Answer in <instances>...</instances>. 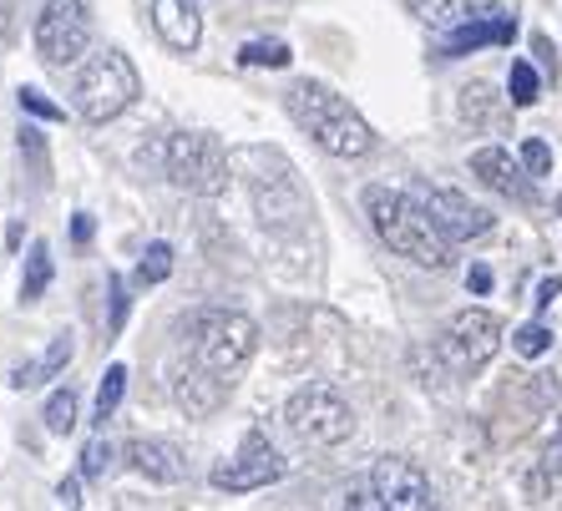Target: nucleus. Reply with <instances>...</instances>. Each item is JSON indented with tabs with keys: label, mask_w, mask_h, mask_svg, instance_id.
<instances>
[{
	"label": "nucleus",
	"mask_w": 562,
	"mask_h": 511,
	"mask_svg": "<svg viewBox=\"0 0 562 511\" xmlns=\"http://www.w3.org/2000/svg\"><path fill=\"white\" fill-rule=\"evenodd\" d=\"M46 431L52 435H66V431H77V390L66 385V390H56L52 400H46Z\"/></svg>",
	"instance_id": "nucleus-21"
},
{
	"label": "nucleus",
	"mask_w": 562,
	"mask_h": 511,
	"mask_svg": "<svg viewBox=\"0 0 562 511\" xmlns=\"http://www.w3.org/2000/svg\"><path fill=\"white\" fill-rule=\"evenodd\" d=\"M122 390H127V365H112V370L102 375V390H97V420H102V425L117 416Z\"/></svg>",
	"instance_id": "nucleus-22"
},
{
	"label": "nucleus",
	"mask_w": 562,
	"mask_h": 511,
	"mask_svg": "<svg viewBox=\"0 0 562 511\" xmlns=\"http://www.w3.org/2000/svg\"><path fill=\"white\" fill-rule=\"evenodd\" d=\"M366 213L391 253L420 263V269H451V238L420 208V197L395 193V188H366Z\"/></svg>",
	"instance_id": "nucleus-1"
},
{
	"label": "nucleus",
	"mask_w": 562,
	"mask_h": 511,
	"mask_svg": "<svg viewBox=\"0 0 562 511\" xmlns=\"http://www.w3.org/2000/svg\"><path fill=\"white\" fill-rule=\"evenodd\" d=\"M471 172H476L492 193L512 197V203H532V197H537L532 172L512 158L507 147H476V152H471Z\"/></svg>",
	"instance_id": "nucleus-13"
},
{
	"label": "nucleus",
	"mask_w": 562,
	"mask_h": 511,
	"mask_svg": "<svg viewBox=\"0 0 562 511\" xmlns=\"http://www.w3.org/2000/svg\"><path fill=\"white\" fill-rule=\"evenodd\" d=\"M127 466L157 486H178L188 476L183 451L172 446V441H162V435H137V441H127Z\"/></svg>",
	"instance_id": "nucleus-14"
},
{
	"label": "nucleus",
	"mask_w": 562,
	"mask_h": 511,
	"mask_svg": "<svg viewBox=\"0 0 562 511\" xmlns=\"http://www.w3.org/2000/svg\"><path fill=\"white\" fill-rule=\"evenodd\" d=\"M5 36H11V0H0V46H5Z\"/></svg>",
	"instance_id": "nucleus-38"
},
{
	"label": "nucleus",
	"mask_w": 562,
	"mask_h": 511,
	"mask_svg": "<svg viewBox=\"0 0 562 511\" xmlns=\"http://www.w3.org/2000/svg\"><path fill=\"white\" fill-rule=\"evenodd\" d=\"M345 511H385V501L375 497V486H355L345 497Z\"/></svg>",
	"instance_id": "nucleus-32"
},
{
	"label": "nucleus",
	"mask_w": 562,
	"mask_h": 511,
	"mask_svg": "<svg viewBox=\"0 0 562 511\" xmlns=\"http://www.w3.org/2000/svg\"><path fill=\"white\" fill-rule=\"evenodd\" d=\"M21 112H31V117H46V122L61 117V106H56L46 92H36V87H21Z\"/></svg>",
	"instance_id": "nucleus-29"
},
{
	"label": "nucleus",
	"mask_w": 562,
	"mask_h": 511,
	"mask_svg": "<svg viewBox=\"0 0 562 511\" xmlns=\"http://www.w3.org/2000/svg\"><path fill=\"white\" fill-rule=\"evenodd\" d=\"M467 288H471V294H486V288H492V269H486V263H476V269L467 274Z\"/></svg>",
	"instance_id": "nucleus-34"
},
{
	"label": "nucleus",
	"mask_w": 562,
	"mask_h": 511,
	"mask_svg": "<svg viewBox=\"0 0 562 511\" xmlns=\"http://www.w3.org/2000/svg\"><path fill=\"white\" fill-rule=\"evenodd\" d=\"M56 501H61L66 511H77V501H81V481H61V486H56Z\"/></svg>",
	"instance_id": "nucleus-35"
},
{
	"label": "nucleus",
	"mask_w": 562,
	"mask_h": 511,
	"mask_svg": "<svg viewBox=\"0 0 562 511\" xmlns=\"http://www.w3.org/2000/svg\"><path fill=\"white\" fill-rule=\"evenodd\" d=\"M106 466H112V446H106L102 435H97L92 446H87V456H81V476H87V481H102Z\"/></svg>",
	"instance_id": "nucleus-28"
},
{
	"label": "nucleus",
	"mask_w": 562,
	"mask_h": 511,
	"mask_svg": "<svg viewBox=\"0 0 562 511\" xmlns=\"http://www.w3.org/2000/svg\"><path fill=\"white\" fill-rule=\"evenodd\" d=\"M172 400L188 410V420H209L213 410L228 400V381L209 375V370H188V375H178V385H172Z\"/></svg>",
	"instance_id": "nucleus-17"
},
{
	"label": "nucleus",
	"mask_w": 562,
	"mask_h": 511,
	"mask_svg": "<svg viewBox=\"0 0 562 511\" xmlns=\"http://www.w3.org/2000/svg\"><path fill=\"white\" fill-rule=\"evenodd\" d=\"M497 344H502V319L492 309H461L441 334V360L457 375H476L497 354Z\"/></svg>",
	"instance_id": "nucleus-9"
},
{
	"label": "nucleus",
	"mask_w": 562,
	"mask_h": 511,
	"mask_svg": "<svg viewBox=\"0 0 562 511\" xmlns=\"http://www.w3.org/2000/svg\"><path fill=\"white\" fill-rule=\"evenodd\" d=\"M537 92H542V77L532 71V61H512V77H507V96L512 106H532Z\"/></svg>",
	"instance_id": "nucleus-23"
},
{
	"label": "nucleus",
	"mask_w": 562,
	"mask_h": 511,
	"mask_svg": "<svg viewBox=\"0 0 562 511\" xmlns=\"http://www.w3.org/2000/svg\"><path fill=\"white\" fill-rule=\"evenodd\" d=\"M284 472H289V461L269 446V435L249 431L234 461L213 466V486H218V491H259V486H274Z\"/></svg>",
	"instance_id": "nucleus-10"
},
{
	"label": "nucleus",
	"mask_w": 562,
	"mask_h": 511,
	"mask_svg": "<svg viewBox=\"0 0 562 511\" xmlns=\"http://www.w3.org/2000/svg\"><path fill=\"white\" fill-rule=\"evenodd\" d=\"M284 106H289V117H294V127L310 132L329 158H366L370 147H375L370 122L340 92H329L325 81H294L284 92Z\"/></svg>",
	"instance_id": "nucleus-2"
},
{
	"label": "nucleus",
	"mask_w": 562,
	"mask_h": 511,
	"mask_svg": "<svg viewBox=\"0 0 562 511\" xmlns=\"http://www.w3.org/2000/svg\"><path fill=\"white\" fill-rule=\"evenodd\" d=\"M522 168L532 172V178H548L552 172V147L542 143V137H527L522 143Z\"/></svg>",
	"instance_id": "nucleus-27"
},
{
	"label": "nucleus",
	"mask_w": 562,
	"mask_h": 511,
	"mask_svg": "<svg viewBox=\"0 0 562 511\" xmlns=\"http://www.w3.org/2000/svg\"><path fill=\"white\" fill-rule=\"evenodd\" d=\"M284 425L300 435L304 446H340L355 435V410L345 406V395L335 385H304L289 395L284 406Z\"/></svg>",
	"instance_id": "nucleus-7"
},
{
	"label": "nucleus",
	"mask_w": 562,
	"mask_h": 511,
	"mask_svg": "<svg viewBox=\"0 0 562 511\" xmlns=\"http://www.w3.org/2000/svg\"><path fill=\"white\" fill-rule=\"evenodd\" d=\"M558 213H562V197H558Z\"/></svg>",
	"instance_id": "nucleus-39"
},
{
	"label": "nucleus",
	"mask_w": 562,
	"mask_h": 511,
	"mask_svg": "<svg viewBox=\"0 0 562 511\" xmlns=\"http://www.w3.org/2000/svg\"><path fill=\"white\" fill-rule=\"evenodd\" d=\"M71 354H77V344H71V334H56L52 340V350L41 354L36 365H21L11 375V385L15 390H36V385H46V381H56L66 365H71Z\"/></svg>",
	"instance_id": "nucleus-18"
},
{
	"label": "nucleus",
	"mask_w": 562,
	"mask_h": 511,
	"mask_svg": "<svg viewBox=\"0 0 562 511\" xmlns=\"http://www.w3.org/2000/svg\"><path fill=\"white\" fill-rule=\"evenodd\" d=\"M92 52V11L87 0H46L36 21V56L46 66H77Z\"/></svg>",
	"instance_id": "nucleus-8"
},
{
	"label": "nucleus",
	"mask_w": 562,
	"mask_h": 511,
	"mask_svg": "<svg viewBox=\"0 0 562 511\" xmlns=\"http://www.w3.org/2000/svg\"><path fill=\"white\" fill-rule=\"evenodd\" d=\"M188 350H193V370H209L218 381H228L254 350H259V325L238 309H203L188 325Z\"/></svg>",
	"instance_id": "nucleus-5"
},
{
	"label": "nucleus",
	"mask_w": 562,
	"mask_h": 511,
	"mask_svg": "<svg viewBox=\"0 0 562 511\" xmlns=\"http://www.w3.org/2000/svg\"><path fill=\"white\" fill-rule=\"evenodd\" d=\"M542 472H548V476H562V416H558V425H552L548 446H542Z\"/></svg>",
	"instance_id": "nucleus-31"
},
{
	"label": "nucleus",
	"mask_w": 562,
	"mask_h": 511,
	"mask_svg": "<svg viewBox=\"0 0 562 511\" xmlns=\"http://www.w3.org/2000/svg\"><path fill=\"white\" fill-rule=\"evenodd\" d=\"M168 178L193 197H218L234 178V152H223V143L209 132H178L168 137Z\"/></svg>",
	"instance_id": "nucleus-6"
},
{
	"label": "nucleus",
	"mask_w": 562,
	"mask_h": 511,
	"mask_svg": "<svg viewBox=\"0 0 562 511\" xmlns=\"http://www.w3.org/2000/svg\"><path fill=\"white\" fill-rule=\"evenodd\" d=\"M411 5V15H420V21H426V26L431 31H446V36H451V31H461L471 21V0H406Z\"/></svg>",
	"instance_id": "nucleus-19"
},
{
	"label": "nucleus",
	"mask_w": 562,
	"mask_h": 511,
	"mask_svg": "<svg viewBox=\"0 0 562 511\" xmlns=\"http://www.w3.org/2000/svg\"><path fill=\"white\" fill-rule=\"evenodd\" d=\"M52 284V249L46 243H31V259H26V279H21V299H41Z\"/></svg>",
	"instance_id": "nucleus-20"
},
{
	"label": "nucleus",
	"mask_w": 562,
	"mask_h": 511,
	"mask_svg": "<svg viewBox=\"0 0 562 511\" xmlns=\"http://www.w3.org/2000/svg\"><path fill=\"white\" fill-rule=\"evenodd\" d=\"M512 36H517V21H512L507 11H482V15H471L461 31L446 36L441 56H467V52H476V46H507Z\"/></svg>",
	"instance_id": "nucleus-16"
},
{
	"label": "nucleus",
	"mask_w": 562,
	"mask_h": 511,
	"mask_svg": "<svg viewBox=\"0 0 562 511\" xmlns=\"http://www.w3.org/2000/svg\"><path fill=\"white\" fill-rule=\"evenodd\" d=\"M143 96V81H137V66L122 52H97L81 61L77 87H71V102H77V117L102 127V122L122 117L132 102Z\"/></svg>",
	"instance_id": "nucleus-4"
},
{
	"label": "nucleus",
	"mask_w": 562,
	"mask_h": 511,
	"mask_svg": "<svg viewBox=\"0 0 562 511\" xmlns=\"http://www.w3.org/2000/svg\"><path fill=\"white\" fill-rule=\"evenodd\" d=\"M294 52H289L284 41H249L244 52H238V66H289Z\"/></svg>",
	"instance_id": "nucleus-24"
},
{
	"label": "nucleus",
	"mask_w": 562,
	"mask_h": 511,
	"mask_svg": "<svg viewBox=\"0 0 562 511\" xmlns=\"http://www.w3.org/2000/svg\"><path fill=\"white\" fill-rule=\"evenodd\" d=\"M71 238H77V243H87V238H92V218H87V213H77V224H71Z\"/></svg>",
	"instance_id": "nucleus-37"
},
{
	"label": "nucleus",
	"mask_w": 562,
	"mask_h": 511,
	"mask_svg": "<svg viewBox=\"0 0 562 511\" xmlns=\"http://www.w3.org/2000/svg\"><path fill=\"white\" fill-rule=\"evenodd\" d=\"M558 294H562V279H542V284H537V309H548Z\"/></svg>",
	"instance_id": "nucleus-36"
},
{
	"label": "nucleus",
	"mask_w": 562,
	"mask_h": 511,
	"mask_svg": "<svg viewBox=\"0 0 562 511\" xmlns=\"http://www.w3.org/2000/svg\"><path fill=\"white\" fill-rule=\"evenodd\" d=\"M153 31L162 36L168 52H198V41H203L198 0H153Z\"/></svg>",
	"instance_id": "nucleus-15"
},
{
	"label": "nucleus",
	"mask_w": 562,
	"mask_h": 511,
	"mask_svg": "<svg viewBox=\"0 0 562 511\" xmlns=\"http://www.w3.org/2000/svg\"><path fill=\"white\" fill-rule=\"evenodd\" d=\"M416 197L451 243H467V238L492 234V213H486L482 203H471L467 193H457V188H426V193H416Z\"/></svg>",
	"instance_id": "nucleus-12"
},
{
	"label": "nucleus",
	"mask_w": 562,
	"mask_h": 511,
	"mask_svg": "<svg viewBox=\"0 0 562 511\" xmlns=\"http://www.w3.org/2000/svg\"><path fill=\"white\" fill-rule=\"evenodd\" d=\"M486 96H497V92H492V87H482V81H476V87H467V96H461V112H467L471 122H486Z\"/></svg>",
	"instance_id": "nucleus-30"
},
{
	"label": "nucleus",
	"mask_w": 562,
	"mask_h": 511,
	"mask_svg": "<svg viewBox=\"0 0 562 511\" xmlns=\"http://www.w3.org/2000/svg\"><path fill=\"white\" fill-rule=\"evenodd\" d=\"M370 486H375V497L385 501V511H436L431 481H426V472L406 456H380L375 472H370Z\"/></svg>",
	"instance_id": "nucleus-11"
},
{
	"label": "nucleus",
	"mask_w": 562,
	"mask_h": 511,
	"mask_svg": "<svg viewBox=\"0 0 562 511\" xmlns=\"http://www.w3.org/2000/svg\"><path fill=\"white\" fill-rule=\"evenodd\" d=\"M127 319V294H122V279H112V329H122Z\"/></svg>",
	"instance_id": "nucleus-33"
},
{
	"label": "nucleus",
	"mask_w": 562,
	"mask_h": 511,
	"mask_svg": "<svg viewBox=\"0 0 562 511\" xmlns=\"http://www.w3.org/2000/svg\"><path fill=\"white\" fill-rule=\"evenodd\" d=\"M172 274V243H147V253H143V263H137V279L143 284H162V279Z\"/></svg>",
	"instance_id": "nucleus-25"
},
{
	"label": "nucleus",
	"mask_w": 562,
	"mask_h": 511,
	"mask_svg": "<svg viewBox=\"0 0 562 511\" xmlns=\"http://www.w3.org/2000/svg\"><path fill=\"white\" fill-rule=\"evenodd\" d=\"M234 172L249 183L254 208H259V218L269 228H289L310 213V197H304L300 178H294V168L279 158L274 147H234Z\"/></svg>",
	"instance_id": "nucleus-3"
},
{
	"label": "nucleus",
	"mask_w": 562,
	"mask_h": 511,
	"mask_svg": "<svg viewBox=\"0 0 562 511\" xmlns=\"http://www.w3.org/2000/svg\"><path fill=\"white\" fill-rule=\"evenodd\" d=\"M512 344H517V354H522V360H537V354L552 350V329L548 325H522L517 334H512Z\"/></svg>",
	"instance_id": "nucleus-26"
}]
</instances>
